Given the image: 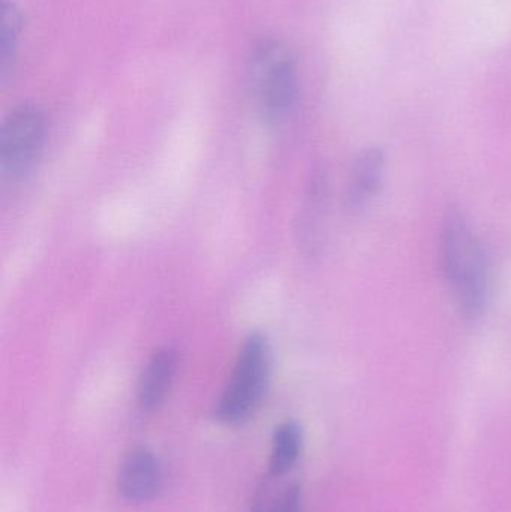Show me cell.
Segmentation results:
<instances>
[{
  "mask_svg": "<svg viewBox=\"0 0 511 512\" xmlns=\"http://www.w3.org/2000/svg\"><path fill=\"white\" fill-rule=\"evenodd\" d=\"M444 276L467 318L482 316L488 301L489 277L485 252L464 213L449 209L441 228Z\"/></svg>",
  "mask_w": 511,
  "mask_h": 512,
  "instance_id": "1",
  "label": "cell"
},
{
  "mask_svg": "<svg viewBox=\"0 0 511 512\" xmlns=\"http://www.w3.org/2000/svg\"><path fill=\"white\" fill-rule=\"evenodd\" d=\"M249 84L261 119L282 122L297 96V69L293 54L278 39H261L249 59Z\"/></svg>",
  "mask_w": 511,
  "mask_h": 512,
  "instance_id": "2",
  "label": "cell"
},
{
  "mask_svg": "<svg viewBox=\"0 0 511 512\" xmlns=\"http://www.w3.org/2000/svg\"><path fill=\"white\" fill-rule=\"evenodd\" d=\"M269 376L267 340L260 333L251 334L243 343L230 381L213 409L216 420L228 426L249 420L266 394Z\"/></svg>",
  "mask_w": 511,
  "mask_h": 512,
  "instance_id": "3",
  "label": "cell"
},
{
  "mask_svg": "<svg viewBox=\"0 0 511 512\" xmlns=\"http://www.w3.org/2000/svg\"><path fill=\"white\" fill-rule=\"evenodd\" d=\"M47 117L39 105L21 104L6 116L0 129V173L8 182L23 180L44 149Z\"/></svg>",
  "mask_w": 511,
  "mask_h": 512,
  "instance_id": "4",
  "label": "cell"
},
{
  "mask_svg": "<svg viewBox=\"0 0 511 512\" xmlns=\"http://www.w3.org/2000/svg\"><path fill=\"white\" fill-rule=\"evenodd\" d=\"M162 471L158 459L147 448H134L119 471V492L132 502L150 501L161 489Z\"/></svg>",
  "mask_w": 511,
  "mask_h": 512,
  "instance_id": "5",
  "label": "cell"
},
{
  "mask_svg": "<svg viewBox=\"0 0 511 512\" xmlns=\"http://www.w3.org/2000/svg\"><path fill=\"white\" fill-rule=\"evenodd\" d=\"M179 364V352L173 346H164L150 357L138 385V402L144 411L158 408L173 384Z\"/></svg>",
  "mask_w": 511,
  "mask_h": 512,
  "instance_id": "6",
  "label": "cell"
},
{
  "mask_svg": "<svg viewBox=\"0 0 511 512\" xmlns=\"http://www.w3.org/2000/svg\"><path fill=\"white\" fill-rule=\"evenodd\" d=\"M384 155L380 149H368L357 158L347 188V207L353 212L371 203L380 189L384 174Z\"/></svg>",
  "mask_w": 511,
  "mask_h": 512,
  "instance_id": "7",
  "label": "cell"
},
{
  "mask_svg": "<svg viewBox=\"0 0 511 512\" xmlns=\"http://www.w3.org/2000/svg\"><path fill=\"white\" fill-rule=\"evenodd\" d=\"M23 33V12L12 0H3L0 15V81L11 77Z\"/></svg>",
  "mask_w": 511,
  "mask_h": 512,
  "instance_id": "8",
  "label": "cell"
},
{
  "mask_svg": "<svg viewBox=\"0 0 511 512\" xmlns=\"http://www.w3.org/2000/svg\"><path fill=\"white\" fill-rule=\"evenodd\" d=\"M302 451V429L293 421L281 424L273 436L272 456H270V475L282 477L287 474Z\"/></svg>",
  "mask_w": 511,
  "mask_h": 512,
  "instance_id": "9",
  "label": "cell"
},
{
  "mask_svg": "<svg viewBox=\"0 0 511 512\" xmlns=\"http://www.w3.org/2000/svg\"><path fill=\"white\" fill-rule=\"evenodd\" d=\"M252 512H303L302 490L297 483L285 487L278 496H267Z\"/></svg>",
  "mask_w": 511,
  "mask_h": 512,
  "instance_id": "10",
  "label": "cell"
}]
</instances>
